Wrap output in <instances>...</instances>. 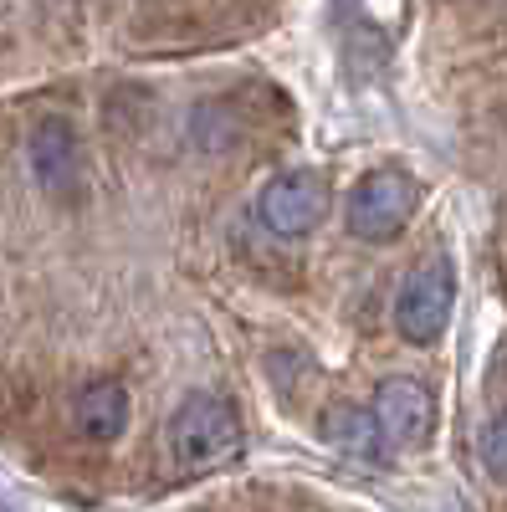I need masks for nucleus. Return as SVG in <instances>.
I'll return each instance as SVG.
<instances>
[{"mask_svg": "<svg viewBox=\"0 0 507 512\" xmlns=\"http://www.w3.org/2000/svg\"><path fill=\"white\" fill-rule=\"evenodd\" d=\"M241 441H246L241 415L221 395H185L164 425V446H169V461H175L180 477L221 472L226 461L241 456Z\"/></svg>", "mask_w": 507, "mask_h": 512, "instance_id": "nucleus-1", "label": "nucleus"}, {"mask_svg": "<svg viewBox=\"0 0 507 512\" xmlns=\"http://www.w3.org/2000/svg\"><path fill=\"white\" fill-rule=\"evenodd\" d=\"M415 205H420V185L405 175V169H395V164L369 169V175L349 190V210H344L349 236H359V241H395L410 226Z\"/></svg>", "mask_w": 507, "mask_h": 512, "instance_id": "nucleus-2", "label": "nucleus"}, {"mask_svg": "<svg viewBox=\"0 0 507 512\" xmlns=\"http://www.w3.org/2000/svg\"><path fill=\"white\" fill-rule=\"evenodd\" d=\"M451 308H456V272L446 256L436 262L415 267L400 292H395V333L405 344H436L451 323Z\"/></svg>", "mask_w": 507, "mask_h": 512, "instance_id": "nucleus-3", "label": "nucleus"}, {"mask_svg": "<svg viewBox=\"0 0 507 512\" xmlns=\"http://www.w3.org/2000/svg\"><path fill=\"white\" fill-rule=\"evenodd\" d=\"M257 210H262V226L272 236L298 241V236L323 226V216H328V185H323V175H313V169H287V175L267 180Z\"/></svg>", "mask_w": 507, "mask_h": 512, "instance_id": "nucleus-4", "label": "nucleus"}, {"mask_svg": "<svg viewBox=\"0 0 507 512\" xmlns=\"http://www.w3.org/2000/svg\"><path fill=\"white\" fill-rule=\"evenodd\" d=\"M369 410H374L379 436H385L390 446H405V451L426 446L431 431H436V395L420 379H410V374H395V379L379 384Z\"/></svg>", "mask_w": 507, "mask_h": 512, "instance_id": "nucleus-5", "label": "nucleus"}, {"mask_svg": "<svg viewBox=\"0 0 507 512\" xmlns=\"http://www.w3.org/2000/svg\"><path fill=\"white\" fill-rule=\"evenodd\" d=\"M31 175L57 200L82 195V144H77L67 118H41L31 128Z\"/></svg>", "mask_w": 507, "mask_h": 512, "instance_id": "nucleus-6", "label": "nucleus"}, {"mask_svg": "<svg viewBox=\"0 0 507 512\" xmlns=\"http://www.w3.org/2000/svg\"><path fill=\"white\" fill-rule=\"evenodd\" d=\"M129 390H123L118 379H93L88 390H77L72 400V425H77V436H88V441H118L123 431H129Z\"/></svg>", "mask_w": 507, "mask_h": 512, "instance_id": "nucleus-7", "label": "nucleus"}, {"mask_svg": "<svg viewBox=\"0 0 507 512\" xmlns=\"http://www.w3.org/2000/svg\"><path fill=\"white\" fill-rule=\"evenodd\" d=\"M323 441L349 461H379V451H385V436H379L369 405H328L323 410Z\"/></svg>", "mask_w": 507, "mask_h": 512, "instance_id": "nucleus-8", "label": "nucleus"}, {"mask_svg": "<svg viewBox=\"0 0 507 512\" xmlns=\"http://www.w3.org/2000/svg\"><path fill=\"white\" fill-rule=\"evenodd\" d=\"M482 466L492 477L507 482V410L487 420V431H482Z\"/></svg>", "mask_w": 507, "mask_h": 512, "instance_id": "nucleus-9", "label": "nucleus"}]
</instances>
